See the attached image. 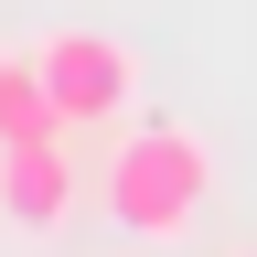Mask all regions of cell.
Masks as SVG:
<instances>
[{
	"mask_svg": "<svg viewBox=\"0 0 257 257\" xmlns=\"http://www.w3.org/2000/svg\"><path fill=\"white\" fill-rule=\"evenodd\" d=\"M32 64H43V86H54V118L64 128H107L140 107V54L118 43V32H86V22H64L32 43Z\"/></svg>",
	"mask_w": 257,
	"mask_h": 257,
	"instance_id": "7a4b0ae2",
	"label": "cell"
},
{
	"mask_svg": "<svg viewBox=\"0 0 257 257\" xmlns=\"http://www.w3.org/2000/svg\"><path fill=\"white\" fill-rule=\"evenodd\" d=\"M246 257H257V246H246Z\"/></svg>",
	"mask_w": 257,
	"mask_h": 257,
	"instance_id": "5b68a950",
	"label": "cell"
},
{
	"mask_svg": "<svg viewBox=\"0 0 257 257\" xmlns=\"http://www.w3.org/2000/svg\"><path fill=\"white\" fill-rule=\"evenodd\" d=\"M54 86H43V64H32V54H0V150H11V140H54Z\"/></svg>",
	"mask_w": 257,
	"mask_h": 257,
	"instance_id": "277c9868",
	"label": "cell"
},
{
	"mask_svg": "<svg viewBox=\"0 0 257 257\" xmlns=\"http://www.w3.org/2000/svg\"><path fill=\"white\" fill-rule=\"evenodd\" d=\"M64 214H75V161H64V128H54V140H11V150H0V225L54 236Z\"/></svg>",
	"mask_w": 257,
	"mask_h": 257,
	"instance_id": "3957f363",
	"label": "cell"
},
{
	"mask_svg": "<svg viewBox=\"0 0 257 257\" xmlns=\"http://www.w3.org/2000/svg\"><path fill=\"white\" fill-rule=\"evenodd\" d=\"M204 204H214V150H204V128L150 118V128H128V140L107 150V225H118V236L172 246V236H193Z\"/></svg>",
	"mask_w": 257,
	"mask_h": 257,
	"instance_id": "6da1fadb",
	"label": "cell"
}]
</instances>
